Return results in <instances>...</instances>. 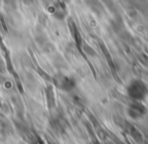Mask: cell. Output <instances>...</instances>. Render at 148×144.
<instances>
[{"label": "cell", "instance_id": "cell-1", "mask_svg": "<svg viewBox=\"0 0 148 144\" xmlns=\"http://www.w3.org/2000/svg\"><path fill=\"white\" fill-rule=\"evenodd\" d=\"M127 95L133 101L142 102L148 97V87L143 81L133 80L127 86Z\"/></svg>", "mask_w": 148, "mask_h": 144}, {"label": "cell", "instance_id": "cell-2", "mask_svg": "<svg viewBox=\"0 0 148 144\" xmlns=\"http://www.w3.org/2000/svg\"><path fill=\"white\" fill-rule=\"evenodd\" d=\"M147 109L141 102L139 101H133L130 105L128 106V115L133 119H138L141 118L145 115Z\"/></svg>", "mask_w": 148, "mask_h": 144}]
</instances>
